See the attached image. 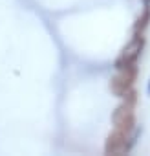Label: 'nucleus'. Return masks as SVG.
I'll list each match as a JSON object with an SVG mask.
<instances>
[{
	"label": "nucleus",
	"mask_w": 150,
	"mask_h": 156,
	"mask_svg": "<svg viewBox=\"0 0 150 156\" xmlns=\"http://www.w3.org/2000/svg\"><path fill=\"white\" fill-rule=\"evenodd\" d=\"M135 103H137V92L130 90L124 98L123 103L115 107V110L112 112V123L114 129L124 130V132H134L135 129Z\"/></svg>",
	"instance_id": "nucleus-1"
},
{
	"label": "nucleus",
	"mask_w": 150,
	"mask_h": 156,
	"mask_svg": "<svg viewBox=\"0 0 150 156\" xmlns=\"http://www.w3.org/2000/svg\"><path fill=\"white\" fill-rule=\"evenodd\" d=\"M143 48H145V37H143V33H134V37L130 39V42H126V46H123V50L117 55L114 66L115 68H123V66L135 64L137 59L141 57Z\"/></svg>",
	"instance_id": "nucleus-3"
},
{
	"label": "nucleus",
	"mask_w": 150,
	"mask_h": 156,
	"mask_svg": "<svg viewBox=\"0 0 150 156\" xmlns=\"http://www.w3.org/2000/svg\"><path fill=\"white\" fill-rule=\"evenodd\" d=\"M117 72L112 75L110 79V92L115 98H124L130 90H134V83L137 77V66L130 64V66H123V68H115Z\"/></svg>",
	"instance_id": "nucleus-2"
},
{
	"label": "nucleus",
	"mask_w": 150,
	"mask_h": 156,
	"mask_svg": "<svg viewBox=\"0 0 150 156\" xmlns=\"http://www.w3.org/2000/svg\"><path fill=\"white\" fill-rule=\"evenodd\" d=\"M130 134H132V132H124V130L114 129V130L108 134L106 141H104V152H106V154H126V152H130V151H128Z\"/></svg>",
	"instance_id": "nucleus-4"
},
{
	"label": "nucleus",
	"mask_w": 150,
	"mask_h": 156,
	"mask_svg": "<svg viewBox=\"0 0 150 156\" xmlns=\"http://www.w3.org/2000/svg\"><path fill=\"white\" fill-rule=\"evenodd\" d=\"M148 24H150V4H145L143 13L134 22V33H143L148 28Z\"/></svg>",
	"instance_id": "nucleus-5"
},
{
	"label": "nucleus",
	"mask_w": 150,
	"mask_h": 156,
	"mask_svg": "<svg viewBox=\"0 0 150 156\" xmlns=\"http://www.w3.org/2000/svg\"><path fill=\"white\" fill-rule=\"evenodd\" d=\"M143 2H145V4H150V0H143Z\"/></svg>",
	"instance_id": "nucleus-7"
},
{
	"label": "nucleus",
	"mask_w": 150,
	"mask_h": 156,
	"mask_svg": "<svg viewBox=\"0 0 150 156\" xmlns=\"http://www.w3.org/2000/svg\"><path fill=\"white\" fill-rule=\"evenodd\" d=\"M146 92H148V94H150V83H148V88H146Z\"/></svg>",
	"instance_id": "nucleus-6"
}]
</instances>
